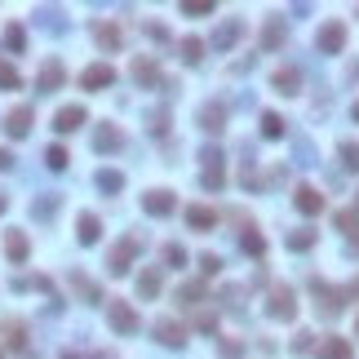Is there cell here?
<instances>
[{
	"label": "cell",
	"instance_id": "1",
	"mask_svg": "<svg viewBox=\"0 0 359 359\" xmlns=\"http://www.w3.org/2000/svg\"><path fill=\"white\" fill-rule=\"evenodd\" d=\"M266 315L275 319V324H293L297 319V297L289 284H271V293H266Z\"/></svg>",
	"mask_w": 359,
	"mask_h": 359
},
{
	"label": "cell",
	"instance_id": "2",
	"mask_svg": "<svg viewBox=\"0 0 359 359\" xmlns=\"http://www.w3.org/2000/svg\"><path fill=\"white\" fill-rule=\"evenodd\" d=\"M138 253H142V235H125L111 253H106V271H111V275H129V266H134Z\"/></svg>",
	"mask_w": 359,
	"mask_h": 359
},
{
	"label": "cell",
	"instance_id": "3",
	"mask_svg": "<svg viewBox=\"0 0 359 359\" xmlns=\"http://www.w3.org/2000/svg\"><path fill=\"white\" fill-rule=\"evenodd\" d=\"M106 324H111L120 337H129V333H138V328H142V319H138V310L129 306V302H120V297H115V302L106 306Z\"/></svg>",
	"mask_w": 359,
	"mask_h": 359
},
{
	"label": "cell",
	"instance_id": "4",
	"mask_svg": "<svg viewBox=\"0 0 359 359\" xmlns=\"http://www.w3.org/2000/svg\"><path fill=\"white\" fill-rule=\"evenodd\" d=\"M315 49L324 58H337L346 49V27H342V22H324V27L315 31Z\"/></svg>",
	"mask_w": 359,
	"mask_h": 359
},
{
	"label": "cell",
	"instance_id": "5",
	"mask_svg": "<svg viewBox=\"0 0 359 359\" xmlns=\"http://www.w3.org/2000/svg\"><path fill=\"white\" fill-rule=\"evenodd\" d=\"M177 209V200H173V191H147V196H142V213H147V218H169V213Z\"/></svg>",
	"mask_w": 359,
	"mask_h": 359
},
{
	"label": "cell",
	"instance_id": "6",
	"mask_svg": "<svg viewBox=\"0 0 359 359\" xmlns=\"http://www.w3.org/2000/svg\"><path fill=\"white\" fill-rule=\"evenodd\" d=\"M115 85V67L111 63H93L80 71V89H111Z\"/></svg>",
	"mask_w": 359,
	"mask_h": 359
},
{
	"label": "cell",
	"instance_id": "7",
	"mask_svg": "<svg viewBox=\"0 0 359 359\" xmlns=\"http://www.w3.org/2000/svg\"><path fill=\"white\" fill-rule=\"evenodd\" d=\"M155 342H160V346H173V351H182V346H186V328L182 324H177V319H155Z\"/></svg>",
	"mask_w": 359,
	"mask_h": 359
},
{
	"label": "cell",
	"instance_id": "8",
	"mask_svg": "<svg viewBox=\"0 0 359 359\" xmlns=\"http://www.w3.org/2000/svg\"><path fill=\"white\" fill-rule=\"evenodd\" d=\"M196 125L205 129V134H222V129H226V106L222 102H205L196 111Z\"/></svg>",
	"mask_w": 359,
	"mask_h": 359
},
{
	"label": "cell",
	"instance_id": "9",
	"mask_svg": "<svg viewBox=\"0 0 359 359\" xmlns=\"http://www.w3.org/2000/svg\"><path fill=\"white\" fill-rule=\"evenodd\" d=\"M120 147H125V134H120L115 125H93V151L98 155H111Z\"/></svg>",
	"mask_w": 359,
	"mask_h": 359
},
{
	"label": "cell",
	"instance_id": "10",
	"mask_svg": "<svg viewBox=\"0 0 359 359\" xmlns=\"http://www.w3.org/2000/svg\"><path fill=\"white\" fill-rule=\"evenodd\" d=\"M85 106H80V102H67V106H58V115H54V129H58V134H76V129L80 125H85Z\"/></svg>",
	"mask_w": 359,
	"mask_h": 359
},
{
	"label": "cell",
	"instance_id": "11",
	"mask_svg": "<svg viewBox=\"0 0 359 359\" xmlns=\"http://www.w3.org/2000/svg\"><path fill=\"white\" fill-rule=\"evenodd\" d=\"M239 40H244V22H239V18L218 22V31H213V49H235Z\"/></svg>",
	"mask_w": 359,
	"mask_h": 359
},
{
	"label": "cell",
	"instance_id": "12",
	"mask_svg": "<svg viewBox=\"0 0 359 359\" xmlns=\"http://www.w3.org/2000/svg\"><path fill=\"white\" fill-rule=\"evenodd\" d=\"M63 80H67V67L58 63V58H49V63L40 67V76H35V89H40V93H54V89H63Z\"/></svg>",
	"mask_w": 359,
	"mask_h": 359
},
{
	"label": "cell",
	"instance_id": "13",
	"mask_svg": "<svg viewBox=\"0 0 359 359\" xmlns=\"http://www.w3.org/2000/svg\"><path fill=\"white\" fill-rule=\"evenodd\" d=\"M293 205H297V213H306V218H319V213H324V196H319L315 186H297Z\"/></svg>",
	"mask_w": 359,
	"mask_h": 359
},
{
	"label": "cell",
	"instance_id": "14",
	"mask_svg": "<svg viewBox=\"0 0 359 359\" xmlns=\"http://www.w3.org/2000/svg\"><path fill=\"white\" fill-rule=\"evenodd\" d=\"M271 89H280L284 98L302 93V71H297V67H280V71H271Z\"/></svg>",
	"mask_w": 359,
	"mask_h": 359
},
{
	"label": "cell",
	"instance_id": "15",
	"mask_svg": "<svg viewBox=\"0 0 359 359\" xmlns=\"http://www.w3.org/2000/svg\"><path fill=\"white\" fill-rule=\"evenodd\" d=\"M160 289H164V266H147L138 275V297H142V302L160 297Z\"/></svg>",
	"mask_w": 359,
	"mask_h": 359
},
{
	"label": "cell",
	"instance_id": "16",
	"mask_svg": "<svg viewBox=\"0 0 359 359\" xmlns=\"http://www.w3.org/2000/svg\"><path fill=\"white\" fill-rule=\"evenodd\" d=\"M93 40H98V49H106V54H115L120 45H125V31H120L115 22H93Z\"/></svg>",
	"mask_w": 359,
	"mask_h": 359
},
{
	"label": "cell",
	"instance_id": "17",
	"mask_svg": "<svg viewBox=\"0 0 359 359\" xmlns=\"http://www.w3.org/2000/svg\"><path fill=\"white\" fill-rule=\"evenodd\" d=\"M58 209H63V196H54V191H45V196L31 200V218H35V222H54Z\"/></svg>",
	"mask_w": 359,
	"mask_h": 359
},
{
	"label": "cell",
	"instance_id": "18",
	"mask_svg": "<svg viewBox=\"0 0 359 359\" xmlns=\"http://www.w3.org/2000/svg\"><path fill=\"white\" fill-rule=\"evenodd\" d=\"M35 22H40L49 35H67V14H63V9H54V5H40V9H35Z\"/></svg>",
	"mask_w": 359,
	"mask_h": 359
},
{
	"label": "cell",
	"instance_id": "19",
	"mask_svg": "<svg viewBox=\"0 0 359 359\" xmlns=\"http://www.w3.org/2000/svg\"><path fill=\"white\" fill-rule=\"evenodd\" d=\"M284 35H289V22H284V18H266V22H262V49H280V45H284Z\"/></svg>",
	"mask_w": 359,
	"mask_h": 359
},
{
	"label": "cell",
	"instance_id": "20",
	"mask_svg": "<svg viewBox=\"0 0 359 359\" xmlns=\"http://www.w3.org/2000/svg\"><path fill=\"white\" fill-rule=\"evenodd\" d=\"M5 134L9 138H27L31 134V106H14V111L5 115Z\"/></svg>",
	"mask_w": 359,
	"mask_h": 359
},
{
	"label": "cell",
	"instance_id": "21",
	"mask_svg": "<svg viewBox=\"0 0 359 359\" xmlns=\"http://www.w3.org/2000/svg\"><path fill=\"white\" fill-rule=\"evenodd\" d=\"M76 239H80V244H98V239H102L98 213H80V218H76Z\"/></svg>",
	"mask_w": 359,
	"mask_h": 359
},
{
	"label": "cell",
	"instance_id": "22",
	"mask_svg": "<svg viewBox=\"0 0 359 359\" xmlns=\"http://www.w3.org/2000/svg\"><path fill=\"white\" fill-rule=\"evenodd\" d=\"M186 226H191V231H213V226H218V209L191 205V209H186Z\"/></svg>",
	"mask_w": 359,
	"mask_h": 359
},
{
	"label": "cell",
	"instance_id": "23",
	"mask_svg": "<svg viewBox=\"0 0 359 359\" xmlns=\"http://www.w3.org/2000/svg\"><path fill=\"white\" fill-rule=\"evenodd\" d=\"M129 71H134V80L142 89L160 85V67H155V58H134V67H129Z\"/></svg>",
	"mask_w": 359,
	"mask_h": 359
},
{
	"label": "cell",
	"instance_id": "24",
	"mask_svg": "<svg viewBox=\"0 0 359 359\" xmlns=\"http://www.w3.org/2000/svg\"><path fill=\"white\" fill-rule=\"evenodd\" d=\"M5 253H9V262H18V266H22V262L31 257V239L22 235V231H9L5 235Z\"/></svg>",
	"mask_w": 359,
	"mask_h": 359
},
{
	"label": "cell",
	"instance_id": "25",
	"mask_svg": "<svg viewBox=\"0 0 359 359\" xmlns=\"http://www.w3.org/2000/svg\"><path fill=\"white\" fill-rule=\"evenodd\" d=\"M333 226L351 239V253H359V218H355V213H342L337 209V213H333Z\"/></svg>",
	"mask_w": 359,
	"mask_h": 359
},
{
	"label": "cell",
	"instance_id": "26",
	"mask_svg": "<svg viewBox=\"0 0 359 359\" xmlns=\"http://www.w3.org/2000/svg\"><path fill=\"white\" fill-rule=\"evenodd\" d=\"M93 182H98L102 196H120V191H125V173H120V169H98Z\"/></svg>",
	"mask_w": 359,
	"mask_h": 359
},
{
	"label": "cell",
	"instance_id": "27",
	"mask_svg": "<svg viewBox=\"0 0 359 359\" xmlns=\"http://www.w3.org/2000/svg\"><path fill=\"white\" fill-rule=\"evenodd\" d=\"M205 297H209L205 280H186V284H177V302H182V306H200Z\"/></svg>",
	"mask_w": 359,
	"mask_h": 359
},
{
	"label": "cell",
	"instance_id": "28",
	"mask_svg": "<svg viewBox=\"0 0 359 359\" xmlns=\"http://www.w3.org/2000/svg\"><path fill=\"white\" fill-rule=\"evenodd\" d=\"M71 289H76L80 297H85V302H102V289L89 280V275H80V271H71Z\"/></svg>",
	"mask_w": 359,
	"mask_h": 359
},
{
	"label": "cell",
	"instance_id": "29",
	"mask_svg": "<svg viewBox=\"0 0 359 359\" xmlns=\"http://www.w3.org/2000/svg\"><path fill=\"white\" fill-rule=\"evenodd\" d=\"M319 359H355V355H351V342L324 337V342H319Z\"/></svg>",
	"mask_w": 359,
	"mask_h": 359
},
{
	"label": "cell",
	"instance_id": "30",
	"mask_svg": "<svg viewBox=\"0 0 359 359\" xmlns=\"http://www.w3.org/2000/svg\"><path fill=\"white\" fill-rule=\"evenodd\" d=\"M293 160H297V164H306V169H310V164H319L315 142H310V138H293Z\"/></svg>",
	"mask_w": 359,
	"mask_h": 359
},
{
	"label": "cell",
	"instance_id": "31",
	"mask_svg": "<svg viewBox=\"0 0 359 359\" xmlns=\"http://www.w3.org/2000/svg\"><path fill=\"white\" fill-rule=\"evenodd\" d=\"M177 49H182V63L186 67H200V58H205V40H200V35H186Z\"/></svg>",
	"mask_w": 359,
	"mask_h": 359
},
{
	"label": "cell",
	"instance_id": "32",
	"mask_svg": "<svg viewBox=\"0 0 359 359\" xmlns=\"http://www.w3.org/2000/svg\"><path fill=\"white\" fill-rule=\"evenodd\" d=\"M147 129H151L155 138L169 134V106H151V111H147Z\"/></svg>",
	"mask_w": 359,
	"mask_h": 359
},
{
	"label": "cell",
	"instance_id": "33",
	"mask_svg": "<svg viewBox=\"0 0 359 359\" xmlns=\"http://www.w3.org/2000/svg\"><path fill=\"white\" fill-rule=\"evenodd\" d=\"M284 244H289L293 253H306V248H315V231H310V226H302V231H289Z\"/></svg>",
	"mask_w": 359,
	"mask_h": 359
},
{
	"label": "cell",
	"instance_id": "34",
	"mask_svg": "<svg viewBox=\"0 0 359 359\" xmlns=\"http://www.w3.org/2000/svg\"><path fill=\"white\" fill-rule=\"evenodd\" d=\"M337 160H342L346 173H359V142H342V147H337Z\"/></svg>",
	"mask_w": 359,
	"mask_h": 359
},
{
	"label": "cell",
	"instance_id": "35",
	"mask_svg": "<svg viewBox=\"0 0 359 359\" xmlns=\"http://www.w3.org/2000/svg\"><path fill=\"white\" fill-rule=\"evenodd\" d=\"M5 45H9L14 54H22V49H27V31H22L18 22H9V27H5Z\"/></svg>",
	"mask_w": 359,
	"mask_h": 359
},
{
	"label": "cell",
	"instance_id": "36",
	"mask_svg": "<svg viewBox=\"0 0 359 359\" xmlns=\"http://www.w3.org/2000/svg\"><path fill=\"white\" fill-rule=\"evenodd\" d=\"M239 248H244L248 257H262V248H266V239H262L257 231H244V235H239Z\"/></svg>",
	"mask_w": 359,
	"mask_h": 359
},
{
	"label": "cell",
	"instance_id": "37",
	"mask_svg": "<svg viewBox=\"0 0 359 359\" xmlns=\"http://www.w3.org/2000/svg\"><path fill=\"white\" fill-rule=\"evenodd\" d=\"M262 138H284V115H275V111L262 115Z\"/></svg>",
	"mask_w": 359,
	"mask_h": 359
},
{
	"label": "cell",
	"instance_id": "38",
	"mask_svg": "<svg viewBox=\"0 0 359 359\" xmlns=\"http://www.w3.org/2000/svg\"><path fill=\"white\" fill-rule=\"evenodd\" d=\"M67 160H71V155H67V147H58V142H54L49 151H45V164H49L54 173H63V169H67Z\"/></svg>",
	"mask_w": 359,
	"mask_h": 359
},
{
	"label": "cell",
	"instance_id": "39",
	"mask_svg": "<svg viewBox=\"0 0 359 359\" xmlns=\"http://www.w3.org/2000/svg\"><path fill=\"white\" fill-rule=\"evenodd\" d=\"M22 85V76H18V67H9V63H0V89H18Z\"/></svg>",
	"mask_w": 359,
	"mask_h": 359
},
{
	"label": "cell",
	"instance_id": "40",
	"mask_svg": "<svg viewBox=\"0 0 359 359\" xmlns=\"http://www.w3.org/2000/svg\"><path fill=\"white\" fill-rule=\"evenodd\" d=\"M164 262L177 271V266H186V248L182 244H164Z\"/></svg>",
	"mask_w": 359,
	"mask_h": 359
},
{
	"label": "cell",
	"instance_id": "41",
	"mask_svg": "<svg viewBox=\"0 0 359 359\" xmlns=\"http://www.w3.org/2000/svg\"><path fill=\"white\" fill-rule=\"evenodd\" d=\"M222 160H226V155H222L218 147H205V151H200V164H205V169H222Z\"/></svg>",
	"mask_w": 359,
	"mask_h": 359
},
{
	"label": "cell",
	"instance_id": "42",
	"mask_svg": "<svg viewBox=\"0 0 359 359\" xmlns=\"http://www.w3.org/2000/svg\"><path fill=\"white\" fill-rule=\"evenodd\" d=\"M222 271V257L218 253H200V275H218Z\"/></svg>",
	"mask_w": 359,
	"mask_h": 359
},
{
	"label": "cell",
	"instance_id": "43",
	"mask_svg": "<svg viewBox=\"0 0 359 359\" xmlns=\"http://www.w3.org/2000/svg\"><path fill=\"white\" fill-rule=\"evenodd\" d=\"M196 328H200V333H218V315H213V310H200V315H196Z\"/></svg>",
	"mask_w": 359,
	"mask_h": 359
},
{
	"label": "cell",
	"instance_id": "44",
	"mask_svg": "<svg viewBox=\"0 0 359 359\" xmlns=\"http://www.w3.org/2000/svg\"><path fill=\"white\" fill-rule=\"evenodd\" d=\"M182 14H191V18H196V14H213V0H186Z\"/></svg>",
	"mask_w": 359,
	"mask_h": 359
},
{
	"label": "cell",
	"instance_id": "45",
	"mask_svg": "<svg viewBox=\"0 0 359 359\" xmlns=\"http://www.w3.org/2000/svg\"><path fill=\"white\" fill-rule=\"evenodd\" d=\"M218 351H222V359H239V355H244V346L231 342V337H222V342H218Z\"/></svg>",
	"mask_w": 359,
	"mask_h": 359
},
{
	"label": "cell",
	"instance_id": "46",
	"mask_svg": "<svg viewBox=\"0 0 359 359\" xmlns=\"http://www.w3.org/2000/svg\"><path fill=\"white\" fill-rule=\"evenodd\" d=\"M27 346V333H22V324H9V351H22Z\"/></svg>",
	"mask_w": 359,
	"mask_h": 359
},
{
	"label": "cell",
	"instance_id": "47",
	"mask_svg": "<svg viewBox=\"0 0 359 359\" xmlns=\"http://www.w3.org/2000/svg\"><path fill=\"white\" fill-rule=\"evenodd\" d=\"M205 186H209V191H222V186H226V173H222V169H205Z\"/></svg>",
	"mask_w": 359,
	"mask_h": 359
},
{
	"label": "cell",
	"instance_id": "48",
	"mask_svg": "<svg viewBox=\"0 0 359 359\" xmlns=\"http://www.w3.org/2000/svg\"><path fill=\"white\" fill-rule=\"evenodd\" d=\"M310 351V333H297L293 337V355H306Z\"/></svg>",
	"mask_w": 359,
	"mask_h": 359
},
{
	"label": "cell",
	"instance_id": "49",
	"mask_svg": "<svg viewBox=\"0 0 359 359\" xmlns=\"http://www.w3.org/2000/svg\"><path fill=\"white\" fill-rule=\"evenodd\" d=\"M147 35H151V40H169V31H164L160 22H147Z\"/></svg>",
	"mask_w": 359,
	"mask_h": 359
},
{
	"label": "cell",
	"instance_id": "50",
	"mask_svg": "<svg viewBox=\"0 0 359 359\" xmlns=\"http://www.w3.org/2000/svg\"><path fill=\"white\" fill-rule=\"evenodd\" d=\"M9 164H14V155H9L5 147H0V169H9Z\"/></svg>",
	"mask_w": 359,
	"mask_h": 359
},
{
	"label": "cell",
	"instance_id": "51",
	"mask_svg": "<svg viewBox=\"0 0 359 359\" xmlns=\"http://www.w3.org/2000/svg\"><path fill=\"white\" fill-rule=\"evenodd\" d=\"M342 293H351V297H359V280H355V284H351V289H342Z\"/></svg>",
	"mask_w": 359,
	"mask_h": 359
},
{
	"label": "cell",
	"instance_id": "52",
	"mask_svg": "<svg viewBox=\"0 0 359 359\" xmlns=\"http://www.w3.org/2000/svg\"><path fill=\"white\" fill-rule=\"evenodd\" d=\"M9 209V196H5V191H0V213H5Z\"/></svg>",
	"mask_w": 359,
	"mask_h": 359
},
{
	"label": "cell",
	"instance_id": "53",
	"mask_svg": "<svg viewBox=\"0 0 359 359\" xmlns=\"http://www.w3.org/2000/svg\"><path fill=\"white\" fill-rule=\"evenodd\" d=\"M63 359H85V355H76V351H67V355H63Z\"/></svg>",
	"mask_w": 359,
	"mask_h": 359
},
{
	"label": "cell",
	"instance_id": "54",
	"mask_svg": "<svg viewBox=\"0 0 359 359\" xmlns=\"http://www.w3.org/2000/svg\"><path fill=\"white\" fill-rule=\"evenodd\" d=\"M351 115H355V125H359V102H355V106H351Z\"/></svg>",
	"mask_w": 359,
	"mask_h": 359
},
{
	"label": "cell",
	"instance_id": "55",
	"mask_svg": "<svg viewBox=\"0 0 359 359\" xmlns=\"http://www.w3.org/2000/svg\"><path fill=\"white\" fill-rule=\"evenodd\" d=\"M355 337H359V319H355Z\"/></svg>",
	"mask_w": 359,
	"mask_h": 359
},
{
	"label": "cell",
	"instance_id": "56",
	"mask_svg": "<svg viewBox=\"0 0 359 359\" xmlns=\"http://www.w3.org/2000/svg\"><path fill=\"white\" fill-rule=\"evenodd\" d=\"M355 218H359V200H355Z\"/></svg>",
	"mask_w": 359,
	"mask_h": 359
},
{
	"label": "cell",
	"instance_id": "57",
	"mask_svg": "<svg viewBox=\"0 0 359 359\" xmlns=\"http://www.w3.org/2000/svg\"><path fill=\"white\" fill-rule=\"evenodd\" d=\"M355 14H359V9H355Z\"/></svg>",
	"mask_w": 359,
	"mask_h": 359
}]
</instances>
